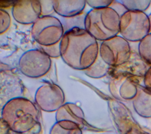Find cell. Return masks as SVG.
I'll list each match as a JSON object with an SVG mask.
<instances>
[{
  "instance_id": "1",
  "label": "cell",
  "mask_w": 151,
  "mask_h": 134,
  "mask_svg": "<svg viewBox=\"0 0 151 134\" xmlns=\"http://www.w3.org/2000/svg\"><path fill=\"white\" fill-rule=\"evenodd\" d=\"M60 52L67 65L84 71L97 59L99 47L97 40L84 28L73 27L64 34L60 42Z\"/></svg>"
},
{
  "instance_id": "2",
  "label": "cell",
  "mask_w": 151,
  "mask_h": 134,
  "mask_svg": "<svg viewBox=\"0 0 151 134\" xmlns=\"http://www.w3.org/2000/svg\"><path fill=\"white\" fill-rule=\"evenodd\" d=\"M1 118L11 130L18 134H38L40 113L35 105L25 98H14L3 106Z\"/></svg>"
},
{
  "instance_id": "3",
  "label": "cell",
  "mask_w": 151,
  "mask_h": 134,
  "mask_svg": "<svg viewBox=\"0 0 151 134\" xmlns=\"http://www.w3.org/2000/svg\"><path fill=\"white\" fill-rule=\"evenodd\" d=\"M119 14L110 6L91 9L84 20V29L96 40L104 41L120 32Z\"/></svg>"
},
{
  "instance_id": "4",
  "label": "cell",
  "mask_w": 151,
  "mask_h": 134,
  "mask_svg": "<svg viewBox=\"0 0 151 134\" xmlns=\"http://www.w3.org/2000/svg\"><path fill=\"white\" fill-rule=\"evenodd\" d=\"M31 33L34 40L41 46H47L59 43L64 35V29L57 18L45 15L32 25Z\"/></svg>"
},
{
  "instance_id": "5",
  "label": "cell",
  "mask_w": 151,
  "mask_h": 134,
  "mask_svg": "<svg viewBox=\"0 0 151 134\" xmlns=\"http://www.w3.org/2000/svg\"><path fill=\"white\" fill-rule=\"evenodd\" d=\"M149 31V17L144 12L127 11L120 16V32L126 40L140 41Z\"/></svg>"
},
{
  "instance_id": "6",
  "label": "cell",
  "mask_w": 151,
  "mask_h": 134,
  "mask_svg": "<svg viewBox=\"0 0 151 134\" xmlns=\"http://www.w3.org/2000/svg\"><path fill=\"white\" fill-rule=\"evenodd\" d=\"M19 68L25 76L39 78L46 75L50 69L51 60L41 49H33L25 52L18 62Z\"/></svg>"
},
{
  "instance_id": "7",
  "label": "cell",
  "mask_w": 151,
  "mask_h": 134,
  "mask_svg": "<svg viewBox=\"0 0 151 134\" xmlns=\"http://www.w3.org/2000/svg\"><path fill=\"white\" fill-rule=\"evenodd\" d=\"M121 38L119 36L112 38L114 46L111 39L103 41L99 48L100 56L111 67H116L125 63L131 55L130 48L127 41L124 39L120 45L118 46Z\"/></svg>"
},
{
  "instance_id": "8",
  "label": "cell",
  "mask_w": 151,
  "mask_h": 134,
  "mask_svg": "<svg viewBox=\"0 0 151 134\" xmlns=\"http://www.w3.org/2000/svg\"><path fill=\"white\" fill-rule=\"evenodd\" d=\"M64 101L63 89L55 83L43 84L37 89L35 94L36 104L45 112L57 111L64 103Z\"/></svg>"
},
{
  "instance_id": "9",
  "label": "cell",
  "mask_w": 151,
  "mask_h": 134,
  "mask_svg": "<svg viewBox=\"0 0 151 134\" xmlns=\"http://www.w3.org/2000/svg\"><path fill=\"white\" fill-rule=\"evenodd\" d=\"M41 13V1L37 0L17 1L12 8L15 21L24 25L33 24L40 17Z\"/></svg>"
},
{
  "instance_id": "10",
  "label": "cell",
  "mask_w": 151,
  "mask_h": 134,
  "mask_svg": "<svg viewBox=\"0 0 151 134\" xmlns=\"http://www.w3.org/2000/svg\"><path fill=\"white\" fill-rule=\"evenodd\" d=\"M56 122L68 121L78 125L81 129L85 125L84 114L81 108L75 103H64L55 113Z\"/></svg>"
},
{
  "instance_id": "11",
  "label": "cell",
  "mask_w": 151,
  "mask_h": 134,
  "mask_svg": "<svg viewBox=\"0 0 151 134\" xmlns=\"http://www.w3.org/2000/svg\"><path fill=\"white\" fill-rule=\"evenodd\" d=\"M53 10L58 15L66 18L80 14L85 8L86 1L84 0H54Z\"/></svg>"
},
{
  "instance_id": "12",
  "label": "cell",
  "mask_w": 151,
  "mask_h": 134,
  "mask_svg": "<svg viewBox=\"0 0 151 134\" xmlns=\"http://www.w3.org/2000/svg\"><path fill=\"white\" fill-rule=\"evenodd\" d=\"M133 99L135 111L142 117L151 118V91L145 87H137V93Z\"/></svg>"
},
{
  "instance_id": "13",
  "label": "cell",
  "mask_w": 151,
  "mask_h": 134,
  "mask_svg": "<svg viewBox=\"0 0 151 134\" xmlns=\"http://www.w3.org/2000/svg\"><path fill=\"white\" fill-rule=\"evenodd\" d=\"M82 129L77 124L68 121L56 122L49 134H83Z\"/></svg>"
},
{
  "instance_id": "14",
  "label": "cell",
  "mask_w": 151,
  "mask_h": 134,
  "mask_svg": "<svg viewBox=\"0 0 151 134\" xmlns=\"http://www.w3.org/2000/svg\"><path fill=\"white\" fill-rule=\"evenodd\" d=\"M110 67V66L103 61L99 54L94 62L90 67L84 70V72L89 77L99 78L109 73Z\"/></svg>"
},
{
  "instance_id": "15",
  "label": "cell",
  "mask_w": 151,
  "mask_h": 134,
  "mask_svg": "<svg viewBox=\"0 0 151 134\" xmlns=\"http://www.w3.org/2000/svg\"><path fill=\"white\" fill-rule=\"evenodd\" d=\"M139 52L140 57L147 64H151V33L140 41Z\"/></svg>"
},
{
  "instance_id": "16",
  "label": "cell",
  "mask_w": 151,
  "mask_h": 134,
  "mask_svg": "<svg viewBox=\"0 0 151 134\" xmlns=\"http://www.w3.org/2000/svg\"><path fill=\"white\" fill-rule=\"evenodd\" d=\"M129 11L143 12L147 9L150 1H119Z\"/></svg>"
},
{
  "instance_id": "17",
  "label": "cell",
  "mask_w": 151,
  "mask_h": 134,
  "mask_svg": "<svg viewBox=\"0 0 151 134\" xmlns=\"http://www.w3.org/2000/svg\"><path fill=\"white\" fill-rule=\"evenodd\" d=\"M11 24V18L5 10L0 8V35L8 30Z\"/></svg>"
},
{
  "instance_id": "18",
  "label": "cell",
  "mask_w": 151,
  "mask_h": 134,
  "mask_svg": "<svg viewBox=\"0 0 151 134\" xmlns=\"http://www.w3.org/2000/svg\"><path fill=\"white\" fill-rule=\"evenodd\" d=\"M41 50L50 58H58L60 56V42L51 46H41Z\"/></svg>"
},
{
  "instance_id": "19",
  "label": "cell",
  "mask_w": 151,
  "mask_h": 134,
  "mask_svg": "<svg viewBox=\"0 0 151 134\" xmlns=\"http://www.w3.org/2000/svg\"><path fill=\"white\" fill-rule=\"evenodd\" d=\"M86 4H87L93 9H98L106 8L110 6L113 1H101V0H95V1H86Z\"/></svg>"
},
{
  "instance_id": "20",
  "label": "cell",
  "mask_w": 151,
  "mask_h": 134,
  "mask_svg": "<svg viewBox=\"0 0 151 134\" xmlns=\"http://www.w3.org/2000/svg\"><path fill=\"white\" fill-rule=\"evenodd\" d=\"M145 87L151 91V66L147 69L144 76Z\"/></svg>"
},
{
  "instance_id": "21",
  "label": "cell",
  "mask_w": 151,
  "mask_h": 134,
  "mask_svg": "<svg viewBox=\"0 0 151 134\" xmlns=\"http://www.w3.org/2000/svg\"><path fill=\"white\" fill-rule=\"evenodd\" d=\"M0 134H11L10 128L2 118H0Z\"/></svg>"
},
{
  "instance_id": "22",
  "label": "cell",
  "mask_w": 151,
  "mask_h": 134,
  "mask_svg": "<svg viewBox=\"0 0 151 134\" xmlns=\"http://www.w3.org/2000/svg\"><path fill=\"white\" fill-rule=\"evenodd\" d=\"M149 19V23H150V31L149 33H151V14L148 16Z\"/></svg>"
}]
</instances>
